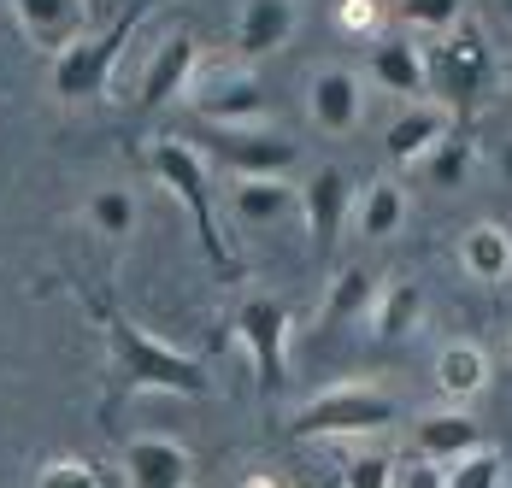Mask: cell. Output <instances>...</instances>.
Returning a JSON list of instances; mask_svg holds the SVG:
<instances>
[{
    "instance_id": "e0dca14e",
    "label": "cell",
    "mask_w": 512,
    "mask_h": 488,
    "mask_svg": "<svg viewBox=\"0 0 512 488\" xmlns=\"http://www.w3.org/2000/svg\"><path fill=\"white\" fill-rule=\"evenodd\" d=\"M412 447H418V459H430V465H454L471 447H483V430H477L471 412L448 406V412H424V418L412 424Z\"/></svg>"
},
{
    "instance_id": "ba28073f",
    "label": "cell",
    "mask_w": 512,
    "mask_h": 488,
    "mask_svg": "<svg viewBox=\"0 0 512 488\" xmlns=\"http://www.w3.org/2000/svg\"><path fill=\"white\" fill-rule=\"evenodd\" d=\"M195 59H201V36L183 24V30H171L154 53H148V65H142V77H136V106H165V100L189 95V83H195Z\"/></svg>"
},
{
    "instance_id": "cb8c5ba5",
    "label": "cell",
    "mask_w": 512,
    "mask_h": 488,
    "mask_svg": "<svg viewBox=\"0 0 512 488\" xmlns=\"http://www.w3.org/2000/svg\"><path fill=\"white\" fill-rule=\"evenodd\" d=\"M471 159H477V147L465 136L460 124L442 136V142L430 147L418 165H424V177H430V189H465V177H471Z\"/></svg>"
},
{
    "instance_id": "4fadbf2b",
    "label": "cell",
    "mask_w": 512,
    "mask_h": 488,
    "mask_svg": "<svg viewBox=\"0 0 512 488\" xmlns=\"http://www.w3.org/2000/svg\"><path fill=\"white\" fill-rule=\"evenodd\" d=\"M448 130H454V112H448L442 100H407V106L389 118V130H383V153H389L395 165H418Z\"/></svg>"
},
{
    "instance_id": "7402d4cb",
    "label": "cell",
    "mask_w": 512,
    "mask_h": 488,
    "mask_svg": "<svg viewBox=\"0 0 512 488\" xmlns=\"http://www.w3.org/2000/svg\"><path fill=\"white\" fill-rule=\"evenodd\" d=\"M371 300H377V277H371L365 265H348V271H336V283L324 289L318 324H324V330H342V324H354V318H371Z\"/></svg>"
},
{
    "instance_id": "4316f807",
    "label": "cell",
    "mask_w": 512,
    "mask_h": 488,
    "mask_svg": "<svg viewBox=\"0 0 512 488\" xmlns=\"http://www.w3.org/2000/svg\"><path fill=\"white\" fill-rule=\"evenodd\" d=\"M501 477H507V459L489 453V447H471L465 459L442 465V483L448 488H501Z\"/></svg>"
},
{
    "instance_id": "4dcf8cb0",
    "label": "cell",
    "mask_w": 512,
    "mask_h": 488,
    "mask_svg": "<svg viewBox=\"0 0 512 488\" xmlns=\"http://www.w3.org/2000/svg\"><path fill=\"white\" fill-rule=\"evenodd\" d=\"M395 488H448V483H442V465H430V459H412L407 471L395 477Z\"/></svg>"
},
{
    "instance_id": "3957f363",
    "label": "cell",
    "mask_w": 512,
    "mask_h": 488,
    "mask_svg": "<svg viewBox=\"0 0 512 488\" xmlns=\"http://www.w3.org/2000/svg\"><path fill=\"white\" fill-rule=\"evenodd\" d=\"M148 171H154L159 183L177 195V206L195 218V236H201V253L218 265V271H236V259H230V247L218 236V218H212V177H206V159L195 142H183V136H159L148 147Z\"/></svg>"
},
{
    "instance_id": "30bf717a",
    "label": "cell",
    "mask_w": 512,
    "mask_h": 488,
    "mask_svg": "<svg viewBox=\"0 0 512 488\" xmlns=\"http://www.w3.org/2000/svg\"><path fill=\"white\" fill-rule=\"evenodd\" d=\"M189 106L201 124H265V89L254 71H212L201 89H189Z\"/></svg>"
},
{
    "instance_id": "52a82bcc",
    "label": "cell",
    "mask_w": 512,
    "mask_h": 488,
    "mask_svg": "<svg viewBox=\"0 0 512 488\" xmlns=\"http://www.w3.org/2000/svg\"><path fill=\"white\" fill-rule=\"evenodd\" d=\"M230 330H236V342L248 347V359H254L259 394H265V400H277L283 383H289V306H283V300H271V294H254V300H242V306H236Z\"/></svg>"
},
{
    "instance_id": "ac0fdd59",
    "label": "cell",
    "mask_w": 512,
    "mask_h": 488,
    "mask_svg": "<svg viewBox=\"0 0 512 488\" xmlns=\"http://www.w3.org/2000/svg\"><path fill=\"white\" fill-rule=\"evenodd\" d=\"M230 212L242 224H283L289 212H301V189L289 177H236Z\"/></svg>"
},
{
    "instance_id": "8fae6325",
    "label": "cell",
    "mask_w": 512,
    "mask_h": 488,
    "mask_svg": "<svg viewBox=\"0 0 512 488\" xmlns=\"http://www.w3.org/2000/svg\"><path fill=\"white\" fill-rule=\"evenodd\" d=\"M307 118L324 130V136H354L359 118H365V83H359V71H348V65H324V71H312Z\"/></svg>"
},
{
    "instance_id": "d6986e66",
    "label": "cell",
    "mask_w": 512,
    "mask_h": 488,
    "mask_svg": "<svg viewBox=\"0 0 512 488\" xmlns=\"http://www.w3.org/2000/svg\"><path fill=\"white\" fill-rule=\"evenodd\" d=\"M418 318H424V289L412 283V277H389V283H377V300H371V336H383V342H401L418 330Z\"/></svg>"
},
{
    "instance_id": "5b68a950",
    "label": "cell",
    "mask_w": 512,
    "mask_h": 488,
    "mask_svg": "<svg viewBox=\"0 0 512 488\" xmlns=\"http://www.w3.org/2000/svg\"><path fill=\"white\" fill-rule=\"evenodd\" d=\"M395 400L371 383H336V389L312 394L307 406L289 418V436L301 441H330V436H377L395 424Z\"/></svg>"
},
{
    "instance_id": "ffe728a7",
    "label": "cell",
    "mask_w": 512,
    "mask_h": 488,
    "mask_svg": "<svg viewBox=\"0 0 512 488\" xmlns=\"http://www.w3.org/2000/svg\"><path fill=\"white\" fill-rule=\"evenodd\" d=\"M460 265L465 277H477V283H507L512 277V236L501 224H465L460 236Z\"/></svg>"
},
{
    "instance_id": "d6a6232c",
    "label": "cell",
    "mask_w": 512,
    "mask_h": 488,
    "mask_svg": "<svg viewBox=\"0 0 512 488\" xmlns=\"http://www.w3.org/2000/svg\"><path fill=\"white\" fill-rule=\"evenodd\" d=\"M242 488H283L277 477H242Z\"/></svg>"
},
{
    "instance_id": "7c38bea8",
    "label": "cell",
    "mask_w": 512,
    "mask_h": 488,
    "mask_svg": "<svg viewBox=\"0 0 512 488\" xmlns=\"http://www.w3.org/2000/svg\"><path fill=\"white\" fill-rule=\"evenodd\" d=\"M365 77L395 100L430 95V65H424V48H418L412 36H377L371 53H365Z\"/></svg>"
},
{
    "instance_id": "1f68e13d",
    "label": "cell",
    "mask_w": 512,
    "mask_h": 488,
    "mask_svg": "<svg viewBox=\"0 0 512 488\" xmlns=\"http://www.w3.org/2000/svg\"><path fill=\"white\" fill-rule=\"evenodd\" d=\"M495 171H501V183L512 189V136H507L501 147H495Z\"/></svg>"
},
{
    "instance_id": "2e32d148",
    "label": "cell",
    "mask_w": 512,
    "mask_h": 488,
    "mask_svg": "<svg viewBox=\"0 0 512 488\" xmlns=\"http://www.w3.org/2000/svg\"><path fill=\"white\" fill-rule=\"evenodd\" d=\"M301 24V6L295 0H242V18H236V53L242 59H265L277 53Z\"/></svg>"
},
{
    "instance_id": "f1b7e54d",
    "label": "cell",
    "mask_w": 512,
    "mask_h": 488,
    "mask_svg": "<svg viewBox=\"0 0 512 488\" xmlns=\"http://www.w3.org/2000/svg\"><path fill=\"white\" fill-rule=\"evenodd\" d=\"M36 488H101V477L89 459H48L36 471Z\"/></svg>"
},
{
    "instance_id": "f546056e",
    "label": "cell",
    "mask_w": 512,
    "mask_h": 488,
    "mask_svg": "<svg viewBox=\"0 0 512 488\" xmlns=\"http://www.w3.org/2000/svg\"><path fill=\"white\" fill-rule=\"evenodd\" d=\"M377 18H383V6L377 0H342V12H336V24L348 30V36H365V42H377L383 30H377Z\"/></svg>"
},
{
    "instance_id": "8992f818",
    "label": "cell",
    "mask_w": 512,
    "mask_h": 488,
    "mask_svg": "<svg viewBox=\"0 0 512 488\" xmlns=\"http://www.w3.org/2000/svg\"><path fill=\"white\" fill-rule=\"evenodd\" d=\"M195 142L236 177H289L301 165V142L283 130H265V124H201Z\"/></svg>"
},
{
    "instance_id": "9a60e30c",
    "label": "cell",
    "mask_w": 512,
    "mask_h": 488,
    "mask_svg": "<svg viewBox=\"0 0 512 488\" xmlns=\"http://www.w3.org/2000/svg\"><path fill=\"white\" fill-rule=\"evenodd\" d=\"M12 18L30 36V48L59 53L89 30V0H12Z\"/></svg>"
},
{
    "instance_id": "484cf974",
    "label": "cell",
    "mask_w": 512,
    "mask_h": 488,
    "mask_svg": "<svg viewBox=\"0 0 512 488\" xmlns=\"http://www.w3.org/2000/svg\"><path fill=\"white\" fill-rule=\"evenodd\" d=\"M83 218H89L101 236L118 242V236H130V230H136V195H130V189H95L89 206H83Z\"/></svg>"
},
{
    "instance_id": "44dd1931",
    "label": "cell",
    "mask_w": 512,
    "mask_h": 488,
    "mask_svg": "<svg viewBox=\"0 0 512 488\" xmlns=\"http://www.w3.org/2000/svg\"><path fill=\"white\" fill-rule=\"evenodd\" d=\"M436 389L448 400H477L489 389V353L477 342H448L436 353Z\"/></svg>"
},
{
    "instance_id": "83f0119b",
    "label": "cell",
    "mask_w": 512,
    "mask_h": 488,
    "mask_svg": "<svg viewBox=\"0 0 512 488\" xmlns=\"http://www.w3.org/2000/svg\"><path fill=\"white\" fill-rule=\"evenodd\" d=\"M395 477H401V465L389 453H354L342 471V488H395Z\"/></svg>"
},
{
    "instance_id": "277c9868",
    "label": "cell",
    "mask_w": 512,
    "mask_h": 488,
    "mask_svg": "<svg viewBox=\"0 0 512 488\" xmlns=\"http://www.w3.org/2000/svg\"><path fill=\"white\" fill-rule=\"evenodd\" d=\"M424 65H430V95L442 100L454 118L471 112L495 89V48L483 42L477 24H460V30L436 36V48H424Z\"/></svg>"
},
{
    "instance_id": "9c48e42d",
    "label": "cell",
    "mask_w": 512,
    "mask_h": 488,
    "mask_svg": "<svg viewBox=\"0 0 512 488\" xmlns=\"http://www.w3.org/2000/svg\"><path fill=\"white\" fill-rule=\"evenodd\" d=\"M354 177L342 171V165H318L307 183H301V218H307L312 230V247L324 253V247H336V236L354 224Z\"/></svg>"
},
{
    "instance_id": "6da1fadb",
    "label": "cell",
    "mask_w": 512,
    "mask_h": 488,
    "mask_svg": "<svg viewBox=\"0 0 512 488\" xmlns=\"http://www.w3.org/2000/svg\"><path fill=\"white\" fill-rule=\"evenodd\" d=\"M83 306H89V318L101 324L106 336V400L101 412L112 418L130 394H183V400H201V394H212V377H206L201 359H189V353H177L171 342H159V336H148L136 318H124L106 294H89L83 289Z\"/></svg>"
},
{
    "instance_id": "d4e9b609",
    "label": "cell",
    "mask_w": 512,
    "mask_h": 488,
    "mask_svg": "<svg viewBox=\"0 0 512 488\" xmlns=\"http://www.w3.org/2000/svg\"><path fill=\"white\" fill-rule=\"evenodd\" d=\"M395 18L407 24L412 36H448L465 24V0H395Z\"/></svg>"
},
{
    "instance_id": "603a6c76",
    "label": "cell",
    "mask_w": 512,
    "mask_h": 488,
    "mask_svg": "<svg viewBox=\"0 0 512 488\" xmlns=\"http://www.w3.org/2000/svg\"><path fill=\"white\" fill-rule=\"evenodd\" d=\"M401 224H407V189L389 183V177H377L354 206V230L365 242H389V236H401Z\"/></svg>"
},
{
    "instance_id": "e575fe53",
    "label": "cell",
    "mask_w": 512,
    "mask_h": 488,
    "mask_svg": "<svg viewBox=\"0 0 512 488\" xmlns=\"http://www.w3.org/2000/svg\"><path fill=\"white\" fill-rule=\"evenodd\" d=\"M501 488H512V465H507V477H501Z\"/></svg>"
},
{
    "instance_id": "836d02e7",
    "label": "cell",
    "mask_w": 512,
    "mask_h": 488,
    "mask_svg": "<svg viewBox=\"0 0 512 488\" xmlns=\"http://www.w3.org/2000/svg\"><path fill=\"white\" fill-rule=\"evenodd\" d=\"M501 18H507V24H512V0H501Z\"/></svg>"
},
{
    "instance_id": "5bb4252c",
    "label": "cell",
    "mask_w": 512,
    "mask_h": 488,
    "mask_svg": "<svg viewBox=\"0 0 512 488\" xmlns=\"http://www.w3.org/2000/svg\"><path fill=\"white\" fill-rule=\"evenodd\" d=\"M124 477H130V488H189L195 483V459L171 436H136L124 447Z\"/></svg>"
},
{
    "instance_id": "7a4b0ae2",
    "label": "cell",
    "mask_w": 512,
    "mask_h": 488,
    "mask_svg": "<svg viewBox=\"0 0 512 488\" xmlns=\"http://www.w3.org/2000/svg\"><path fill=\"white\" fill-rule=\"evenodd\" d=\"M142 18H148V6H124V12H118L106 30H83L71 48L53 53V65H48V89H53V100H65V106H89V100L112 95L118 59H124V48L136 42Z\"/></svg>"
}]
</instances>
